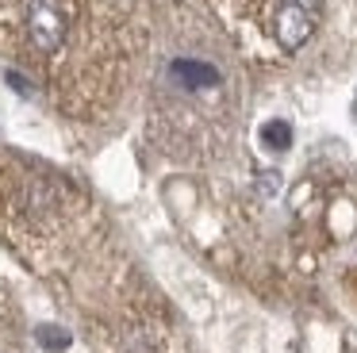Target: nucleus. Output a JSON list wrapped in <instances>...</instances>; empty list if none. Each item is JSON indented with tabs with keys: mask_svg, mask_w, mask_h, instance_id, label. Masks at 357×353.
<instances>
[{
	"mask_svg": "<svg viewBox=\"0 0 357 353\" xmlns=\"http://www.w3.org/2000/svg\"><path fill=\"white\" fill-rule=\"evenodd\" d=\"M27 35L43 54H54L66 35V15L54 0H31L27 4Z\"/></svg>",
	"mask_w": 357,
	"mask_h": 353,
	"instance_id": "obj_1",
	"label": "nucleus"
},
{
	"mask_svg": "<svg viewBox=\"0 0 357 353\" xmlns=\"http://www.w3.org/2000/svg\"><path fill=\"white\" fill-rule=\"evenodd\" d=\"M307 35H311L307 4H300V0L280 4V12H277V43L284 46V50H300V46L307 43Z\"/></svg>",
	"mask_w": 357,
	"mask_h": 353,
	"instance_id": "obj_2",
	"label": "nucleus"
},
{
	"mask_svg": "<svg viewBox=\"0 0 357 353\" xmlns=\"http://www.w3.org/2000/svg\"><path fill=\"white\" fill-rule=\"evenodd\" d=\"M173 73H177V81H185V89H211V84H219V73L211 66H204V61H177L173 66Z\"/></svg>",
	"mask_w": 357,
	"mask_h": 353,
	"instance_id": "obj_3",
	"label": "nucleus"
},
{
	"mask_svg": "<svg viewBox=\"0 0 357 353\" xmlns=\"http://www.w3.org/2000/svg\"><path fill=\"white\" fill-rule=\"evenodd\" d=\"M265 142L269 146H288V127L284 123H269V127H265Z\"/></svg>",
	"mask_w": 357,
	"mask_h": 353,
	"instance_id": "obj_4",
	"label": "nucleus"
},
{
	"mask_svg": "<svg viewBox=\"0 0 357 353\" xmlns=\"http://www.w3.org/2000/svg\"><path fill=\"white\" fill-rule=\"evenodd\" d=\"M300 4H303V0H300Z\"/></svg>",
	"mask_w": 357,
	"mask_h": 353,
	"instance_id": "obj_5",
	"label": "nucleus"
}]
</instances>
